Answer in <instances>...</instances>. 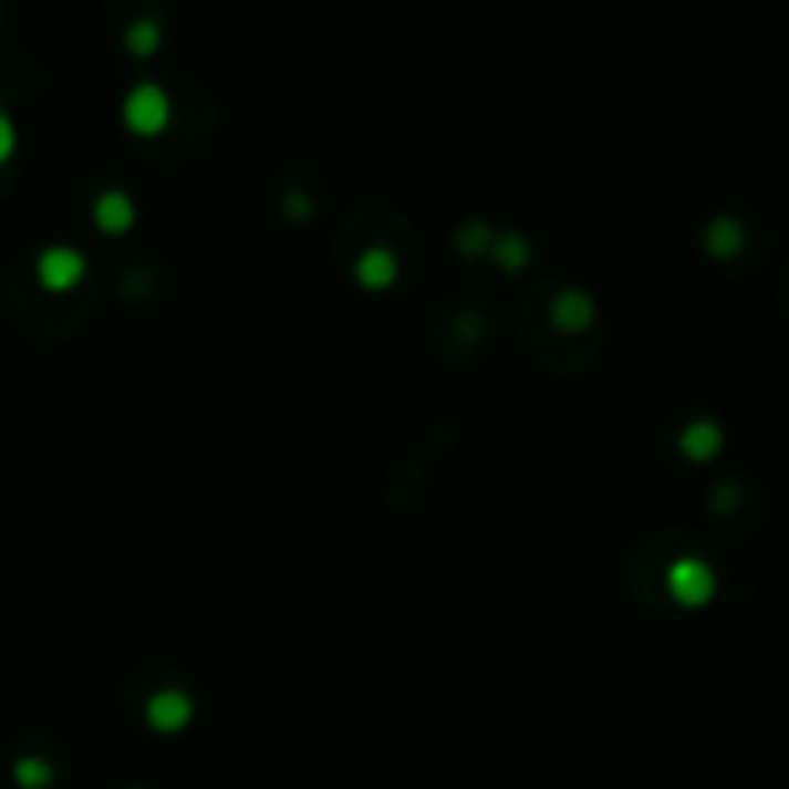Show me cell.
Segmentation results:
<instances>
[{"label": "cell", "instance_id": "1", "mask_svg": "<svg viewBox=\"0 0 789 789\" xmlns=\"http://www.w3.org/2000/svg\"><path fill=\"white\" fill-rule=\"evenodd\" d=\"M124 120L135 135H158L170 120V101L158 85H139L124 101Z\"/></svg>", "mask_w": 789, "mask_h": 789}, {"label": "cell", "instance_id": "2", "mask_svg": "<svg viewBox=\"0 0 789 789\" xmlns=\"http://www.w3.org/2000/svg\"><path fill=\"white\" fill-rule=\"evenodd\" d=\"M666 585H671L674 601H682V605H689V609L705 605V601L716 593V578H713V570H708L705 562H697V559H682V562H674L671 574H666Z\"/></svg>", "mask_w": 789, "mask_h": 789}, {"label": "cell", "instance_id": "3", "mask_svg": "<svg viewBox=\"0 0 789 789\" xmlns=\"http://www.w3.org/2000/svg\"><path fill=\"white\" fill-rule=\"evenodd\" d=\"M82 273H85V259L77 251H70V247H51V251H43V259H39V281H43V289H51V293L74 289L77 281H82Z\"/></svg>", "mask_w": 789, "mask_h": 789}, {"label": "cell", "instance_id": "4", "mask_svg": "<svg viewBox=\"0 0 789 789\" xmlns=\"http://www.w3.org/2000/svg\"><path fill=\"white\" fill-rule=\"evenodd\" d=\"M189 716H193V702L185 694H177V689H163V694H155L147 705V720L150 728L158 731H181L185 724H189Z\"/></svg>", "mask_w": 789, "mask_h": 789}, {"label": "cell", "instance_id": "5", "mask_svg": "<svg viewBox=\"0 0 789 789\" xmlns=\"http://www.w3.org/2000/svg\"><path fill=\"white\" fill-rule=\"evenodd\" d=\"M354 278L366 289H390L397 281V259L385 247H370L359 262H354Z\"/></svg>", "mask_w": 789, "mask_h": 789}, {"label": "cell", "instance_id": "6", "mask_svg": "<svg viewBox=\"0 0 789 789\" xmlns=\"http://www.w3.org/2000/svg\"><path fill=\"white\" fill-rule=\"evenodd\" d=\"M96 228L108 231V236H120V231H127L135 224V205L124 197V193H104L101 200H96Z\"/></svg>", "mask_w": 789, "mask_h": 789}, {"label": "cell", "instance_id": "7", "mask_svg": "<svg viewBox=\"0 0 789 789\" xmlns=\"http://www.w3.org/2000/svg\"><path fill=\"white\" fill-rule=\"evenodd\" d=\"M720 447H724V432L716 428V424H708V421H697V424H689V428L682 432V450H686V458H694V463L713 458Z\"/></svg>", "mask_w": 789, "mask_h": 789}, {"label": "cell", "instance_id": "8", "mask_svg": "<svg viewBox=\"0 0 789 789\" xmlns=\"http://www.w3.org/2000/svg\"><path fill=\"white\" fill-rule=\"evenodd\" d=\"M551 316H554V324L567 328V332H582V328L593 320V301L585 293H574V289H570V293H562L559 301H554Z\"/></svg>", "mask_w": 789, "mask_h": 789}, {"label": "cell", "instance_id": "9", "mask_svg": "<svg viewBox=\"0 0 789 789\" xmlns=\"http://www.w3.org/2000/svg\"><path fill=\"white\" fill-rule=\"evenodd\" d=\"M705 247L713 259H731V255L744 247V231H739L736 220H716L705 236Z\"/></svg>", "mask_w": 789, "mask_h": 789}, {"label": "cell", "instance_id": "10", "mask_svg": "<svg viewBox=\"0 0 789 789\" xmlns=\"http://www.w3.org/2000/svg\"><path fill=\"white\" fill-rule=\"evenodd\" d=\"M158 39H163V31H158V23L139 20V23H132V31H127V51L139 54V59H147V54H155V51H158Z\"/></svg>", "mask_w": 789, "mask_h": 789}, {"label": "cell", "instance_id": "11", "mask_svg": "<svg viewBox=\"0 0 789 789\" xmlns=\"http://www.w3.org/2000/svg\"><path fill=\"white\" fill-rule=\"evenodd\" d=\"M12 775H15V782H20L23 789H46V786H51V778H54V770L46 767L43 759H31V755H28V759L15 762Z\"/></svg>", "mask_w": 789, "mask_h": 789}, {"label": "cell", "instance_id": "12", "mask_svg": "<svg viewBox=\"0 0 789 789\" xmlns=\"http://www.w3.org/2000/svg\"><path fill=\"white\" fill-rule=\"evenodd\" d=\"M489 251H494V259L501 262L505 270H520V266L528 262V243H525V239H517V236L497 239V243L489 247Z\"/></svg>", "mask_w": 789, "mask_h": 789}, {"label": "cell", "instance_id": "13", "mask_svg": "<svg viewBox=\"0 0 789 789\" xmlns=\"http://www.w3.org/2000/svg\"><path fill=\"white\" fill-rule=\"evenodd\" d=\"M458 247H463V255L489 251V228L486 224H470V228H463L458 231Z\"/></svg>", "mask_w": 789, "mask_h": 789}, {"label": "cell", "instance_id": "14", "mask_svg": "<svg viewBox=\"0 0 789 789\" xmlns=\"http://www.w3.org/2000/svg\"><path fill=\"white\" fill-rule=\"evenodd\" d=\"M12 150H15V127H12V120L0 112V163H8Z\"/></svg>", "mask_w": 789, "mask_h": 789}, {"label": "cell", "instance_id": "15", "mask_svg": "<svg viewBox=\"0 0 789 789\" xmlns=\"http://www.w3.org/2000/svg\"><path fill=\"white\" fill-rule=\"evenodd\" d=\"M289 216H293V220H304V216H309V200H304V197H289Z\"/></svg>", "mask_w": 789, "mask_h": 789}]
</instances>
